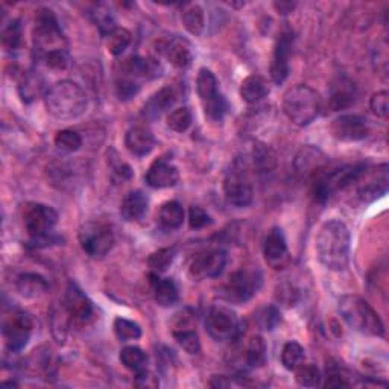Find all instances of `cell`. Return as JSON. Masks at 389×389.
Here are the masks:
<instances>
[{
  "instance_id": "obj_41",
  "label": "cell",
  "mask_w": 389,
  "mask_h": 389,
  "mask_svg": "<svg viewBox=\"0 0 389 389\" xmlns=\"http://www.w3.org/2000/svg\"><path fill=\"white\" fill-rule=\"evenodd\" d=\"M55 146L63 152L72 154L82 146V137L73 129H63L55 136Z\"/></svg>"
},
{
  "instance_id": "obj_40",
  "label": "cell",
  "mask_w": 389,
  "mask_h": 389,
  "mask_svg": "<svg viewBox=\"0 0 389 389\" xmlns=\"http://www.w3.org/2000/svg\"><path fill=\"white\" fill-rule=\"evenodd\" d=\"M116 336L122 342L136 341L142 336V327L134 321H129L127 318H116L113 324Z\"/></svg>"
},
{
  "instance_id": "obj_30",
  "label": "cell",
  "mask_w": 389,
  "mask_h": 389,
  "mask_svg": "<svg viewBox=\"0 0 389 389\" xmlns=\"http://www.w3.org/2000/svg\"><path fill=\"white\" fill-rule=\"evenodd\" d=\"M184 222V208L180 203L168 201L160 207L159 212V224L164 230H176L183 225Z\"/></svg>"
},
{
  "instance_id": "obj_20",
  "label": "cell",
  "mask_w": 389,
  "mask_h": 389,
  "mask_svg": "<svg viewBox=\"0 0 389 389\" xmlns=\"http://www.w3.org/2000/svg\"><path fill=\"white\" fill-rule=\"evenodd\" d=\"M327 157L315 146H304L297 154L294 166L295 172L302 178H314L324 171Z\"/></svg>"
},
{
  "instance_id": "obj_29",
  "label": "cell",
  "mask_w": 389,
  "mask_h": 389,
  "mask_svg": "<svg viewBox=\"0 0 389 389\" xmlns=\"http://www.w3.org/2000/svg\"><path fill=\"white\" fill-rule=\"evenodd\" d=\"M270 95V84L263 76L250 75L240 84V96L247 104H255Z\"/></svg>"
},
{
  "instance_id": "obj_44",
  "label": "cell",
  "mask_w": 389,
  "mask_h": 389,
  "mask_svg": "<svg viewBox=\"0 0 389 389\" xmlns=\"http://www.w3.org/2000/svg\"><path fill=\"white\" fill-rule=\"evenodd\" d=\"M23 41V32L18 20H11L2 31V44L6 50H17Z\"/></svg>"
},
{
  "instance_id": "obj_28",
  "label": "cell",
  "mask_w": 389,
  "mask_h": 389,
  "mask_svg": "<svg viewBox=\"0 0 389 389\" xmlns=\"http://www.w3.org/2000/svg\"><path fill=\"white\" fill-rule=\"evenodd\" d=\"M154 298L161 307H171L178 302V287L172 279H160V274H151Z\"/></svg>"
},
{
  "instance_id": "obj_39",
  "label": "cell",
  "mask_w": 389,
  "mask_h": 389,
  "mask_svg": "<svg viewBox=\"0 0 389 389\" xmlns=\"http://www.w3.org/2000/svg\"><path fill=\"white\" fill-rule=\"evenodd\" d=\"M306 359L304 348L299 346L298 342L291 341L284 343L282 351V363L287 371H295L299 365H302Z\"/></svg>"
},
{
  "instance_id": "obj_8",
  "label": "cell",
  "mask_w": 389,
  "mask_h": 389,
  "mask_svg": "<svg viewBox=\"0 0 389 389\" xmlns=\"http://www.w3.org/2000/svg\"><path fill=\"white\" fill-rule=\"evenodd\" d=\"M206 327L208 335L215 341L225 342L235 341L240 335L242 322L233 309L215 304L208 310L206 318Z\"/></svg>"
},
{
  "instance_id": "obj_7",
  "label": "cell",
  "mask_w": 389,
  "mask_h": 389,
  "mask_svg": "<svg viewBox=\"0 0 389 389\" xmlns=\"http://www.w3.org/2000/svg\"><path fill=\"white\" fill-rule=\"evenodd\" d=\"M82 251L92 259H102L114 247V233L104 222H87L78 233Z\"/></svg>"
},
{
  "instance_id": "obj_18",
  "label": "cell",
  "mask_w": 389,
  "mask_h": 389,
  "mask_svg": "<svg viewBox=\"0 0 389 389\" xmlns=\"http://www.w3.org/2000/svg\"><path fill=\"white\" fill-rule=\"evenodd\" d=\"M146 184L152 188H169L180 180V172L176 166L166 157L154 160L144 175Z\"/></svg>"
},
{
  "instance_id": "obj_56",
  "label": "cell",
  "mask_w": 389,
  "mask_h": 389,
  "mask_svg": "<svg viewBox=\"0 0 389 389\" xmlns=\"http://www.w3.org/2000/svg\"><path fill=\"white\" fill-rule=\"evenodd\" d=\"M134 386L137 388H146V389H155L160 386V380L159 377L155 375L152 371L143 368L140 371L136 373V377H134Z\"/></svg>"
},
{
  "instance_id": "obj_11",
  "label": "cell",
  "mask_w": 389,
  "mask_h": 389,
  "mask_svg": "<svg viewBox=\"0 0 389 389\" xmlns=\"http://www.w3.org/2000/svg\"><path fill=\"white\" fill-rule=\"evenodd\" d=\"M34 330V319L23 310H14L13 314L4 321V338L6 348L11 353H18L26 347Z\"/></svg>"
},
{
  "instance_id": "obj_32",
  "label": "cell",
  "mask_w": 389,
  "mask_h": 389,
  "mask_svg": "<svg viewBox=\"0 0 389 389\" xmlns=\"http://www.w3.org/2000/svg\"><path fill=\"white\" fill-rule=\"evenodd\" d=\"M196 92L199 99H201V104L212 101V99H215L219 95L218 80L210 69L207 68L199 69L198 78H196Z\"/></svg>"
},
{
  "instance_id": "obj_43",
  "label": "cell",
  "mask_w": 389,
  "mask_h": 389,
  "mask_svg": "<svg viewBox=\"0 0 389 389\" xmlns=\"http://www.w3.org/2000/svg\"><path fill=\"white\" fill-rule=\"evenodd\" d=\"M295 380L299 386L316 388L321 383V373L314 363H302L295 370Z\"/></svg>"
},
{
  "instance_id": "obj_14",
  "label": "cell",
  "mask_w": 389,
  "mask_h": 389,
  "mask_svg": "<svg viewBox=\"0 0 389 389\" xmlns=\"http://www.w3.org/2000/svg\"><path fill=\"white\" fill-rule=\"evenodd\" d=\"M262 277L254 271H236L228 277V282L224 286L225 298L233 303H243L257 292L260 287Z\"/></svg>"
},
{
  "instance_id": "obj_24",
  "label": "cell",
  "mask_w": 389,
  "mask_h": 389,
  "mask_svg": "<svg viewBox=\"0 0 389 389\" xmlns=\"http://www.w3.org/2000/svg\"><path fill=\"white\" fill-rule=\"evenodd\" d=\"M164 55L168 61L176 69H187L193 61V49L188 40L183 37H174L164 48Z\"/></svg>"
},
{
  "instance_id": "obj_16",
  "label": "cell",
  "mask_w": 389,
  "mask_h": 389,
  "mask_svg": "<svg viewBox=\"0 0 389 389\" xmlns=\"http://www.w3.org/2000/svg\"><path fill=\"white\" fill-rule=\"evenodd\" d=\"M294 46V34L284 31L275 43L274 57L271 63V78L277 85H282L289 76V58Z\"/></svg>"
},
{
  "instance_id": "obj_25",
  "label": "cell",
  "mask_w": 389,
  "mask_h": 389,
  "mask_svg": "<svg viewBox=\"0 0 389 389\" xmlns=\"http://www.w3.org/2000/svg\"><path fill=\"white\" fill-rule=\"evenodd\" d=\"M44 88H46V80L38 70H28L21 75L18 82V95L25 104L34 102L37 97L44 93Z\"/></svg>"
},
{
  "instance_id": "obj_46",
  "label": "cell",
  "mask_w": 389,
  "mask_h": 389,
  "mask_svg": "<svg viewBox=\"0 0 389 389\" xmlns=\"http://www.w3.org/2000/svg\"><path fill=\"white\" fill-rule=\"evenodd\" d=\"M172 336L178 343H180V347L188 354H196L201 350V342H199V336L195 329L174 330Z\"/></svg>"
},
{
  "instance_id": "obj_17",
  "label": "cell",
  "mask_w": 389,
  "mask_h": 389,
  "mask_svg": "<svg viewBox=\"0 0 389 389\" xmlns=\"http://www.w3.org/2000/svg\"><path fill=\"white\" fill-rule=\"evenodd\" d=\"M358 99V87L347 76H339L329 88L327 107L330 111H341L350 108Z\"/></svg>"
},
{
  "instance_id": "obj_4",
  "label": "cell",
  "mask_w": 389,
  "mask_h": 389,
  "mask_svg": "<svg viewBox=\"0 0 389 389\" xmlns=\"http://www.w3.org/2000/svg\"><path fill=\"white\" fill-rule=\"evenodd\" d=\"M322 107L321 96L309 85H295L283 96V111L297 127H307L318 117Z\"/></svg>"
},
{
  "instance_id": "obj_53",
  "label": "cell",
  "mask_w": 389,
  "mask_h": 389,
  "mask_svg": "<svg viewBox=\"0 0 389 389\" xmlns=\"http://www.w3.org/2000/svg\"><path fill=\"white\" fill-rule=\"evenodd\" d=\"M41 60L44 61V64H46L49 69L57 70V72L65 70L70 64V58H69L68 50H57V52L48 53L46 57H43Z\"/></svg>"
},
{
  "instance_id": "obj_58",
  "label": "cell",
  "mask_w": 389,
  "mask_h": 389,
  "mask_svg": "<svg viewBox=\"0 0 389 389\" xmlns=\"http://www.w3.org/2000/svg\"><path fill=\"white\" fill-rule=\"evenodd\" d=\"M210 386L212 388H228V386H231V382L227 380V377H224V375H215L212 382H210Z\"/></svg>"
},
{
  "instance_id": "obj_1",
  "label": "cell",
  "mask_w": 389,
  "mask_h": 389,
  "mask_svg": "<svg viewBox=\"0 0 389 389\" xmlns=\"http://www.w3.org/2000/svg\"><path fill=\"white\" fill-rule=\"evenodd\" d=\"M351 236L341 220H329L316 236V254L319 262L330 271H343L350 260Z\"/></svg>"
},
{
  "instance_id": "obj_38",
  "label": "cell",
  "mask_w": 389,
  "mask_h": 389,
  "mask_svg": "<svg viewBox=\"0 0 389 389\" xmlns=\"http://www.w3.org/2000/svg\"><path fill=\"white\" fill-rule=\"evenodd\" d=\"M119 359H120L122 365H124L127 370L137 373V371L143 370L144 366H146L148 356L142 348L134 347V346H129V347L122 348Z\"/></svg>"
},
{
  "instance_id": "obj_42",
  "label": "cell",
  "mask_w": 389,
  "mask_h": 389,
  "mask_svg": "<svg viewBox=\"0 0 389 389\" xmlns=\"http://www.w3.org/2000/svg\"><path fill=\"white\" fill-rule=\"evenodd\" d=\"M274 295H275V302L279 303L280 306H283V307H287V309L297 306L298 302H299V298H302L298 289L289 282H282V283L277 284Z\"/></svg>"
},
{
  "instance_id": "obj_55",
  "label": "cell",
  "mask_w": 389,
  "mask_h": 389,
  "mask_svg": "<svg viewBox=\"0 0 389 389\" xmlns=\"http://www.w3.org/2000/svg\"><path fill=\"white\" fill-rule=\"evenodd\" d=\"M388 92L382 90V92H377L373 95L371 101H370V108L373 111V114L377 116V117H382V119H386L388 117V113H389V105H388Z\"/></svg>"
},
{
  "instance_id": "obj_22",
  "label": "cell",
  "mask_w": 389,
  "mask_h": 389,
  "mask_svg": "<svg viewBox=\"0 0 389 389\" xmlns=\"http://www.w3.org/2000/svg\"><path fill=\"white\" fill-rule=\"evenodd\" d=\"M176 99H178V95L175 92V88L171 85H166L149 97V101L143 107L142 114L148 120L160 119L163 113H166V111L174 107Z\"/></svg>"
},
{
  "instance_id": "obj_51",
  "label": "cell",
  "mask_w": 389,
  "mask_h": 389,
  "mask_svg": "<svg viewBox=\"0 0 389 389\" xmlns=\"http://www.w3.org/2000/svg\"><path fill=\"white\" fill-rule=\"evenodd\" d=\"M108 166H110L111 172H113V176L117 178V180L127 181L132 178V169L129 168V164L122 161L117 152L113 149L108 152Z\"/></svg>"
},
{
  "instance_id": "obj_21",
  "label": "cell",
  "mask_w": 389,
  "mask_h": 389,
  "mask_svg": "<svg viewBox=\"0 0 389 389\" xmlns=\"http://www.w3.org/2000/svg\"><path fill=\"white\" fill-rule=\"evenodd\" d=\"M265 260L274 270H282L287 263V243L280 228H272L263 243Z\"/></svg>"
},
{
  "instance_id": "obj_48",
  "label": "cell",
  "mask_w": 389,
  "mask_h": 389,
  "mask_svg": "<svg viewBox=\"0 0 389 389\" xmlns=\"http://www.w3.org/2000/svg\"><path fill=\"white\" fill-rule=\"evenodd\" d=\"M140 82L137 80H132L129 76L119 75L116 80V96L120 101H129L140 92Z\"/></svg>"
},
{
  "instance_id": "obj_6",
  "label": "cell",
  "mask_w": 389,
  "mask_h": 389,
  "mask_svg": "<svg viewBox=\"0 0 389 389\" xmlns=\"http://www.w3.org/2000/svg\"><path fill=\"white\" fill-rule=\"evenodd\" d=\"M366 169V164L356 163L347 164L342 168L333 169L330 172L322 171L314 178V196L318 203H326L333 195L346 191L350 186H354L358 178Z\"/></svg>"
},
{
  "instance_id": "obj_2",
  "label": "cell",
  "mask_w": 389,
  "mask_h": 389,
  "mask_svg": "<svg viewBox=\"0 0 389 389\" xmlns=\"http://www.w3.org/2000/svg\"><path fill=\"white\" fill-rule=\"evenodd\" d=\"M44 105L48 113L57 120H75L87 111L88 97L80 84L64 80L53 84L46 92Z\"/></svg>"
},
{
  "instance_id": "obj_34",
  "label": "cell",
  "mask_w": 389,
  "mask_h": 389,
  "mask_svg": "<svg viewBox=\"0 0 389 389\" xmlns=\"http://www.w3.org/2000/svg\"><path fill=\"white\" fill-rule=\"evenodd\" d=\"M50 329H52V335L57 339L58 343H64L65 338H68V331H69V312L65 310L64 304L63 307H53L50 310Z\"/></svg>"
},
{
  "instance_id": "obj_31",
  "label": "cell",
  "mask_w": 389,
  "mask_h": 389,
  "mask_svg": "<svg viewBox=\"0 0 389 389\" xmlns=\"http://www.w3.org/2000/svg\"><path fill=\"white\" fill-rule=\"evenodd\" d=\"M252 159H254V169L257 171L260 176H270L274 172L277 160H275L274 151L270 146H266V144L263 143L255 144L252 151Z\"/></svg>"
},
{
  "instance_id": "obj_54",
  "label": "cell",
  "mask_w": 389,
  "mask_h": 389,
  "mask_svg": "<svg viewBox=\"0 0 389 389\" xmlns=\"http://www.w3.org/2000/svg\"><path fill=\"white\" fill-rule=\"evenodd\" d=\"M212 218L206 212L204 208L198 207V206H192L191 210H188V225H191L192 230H201L208 227L212 224Z\"/></svg>"
},
{
  "instance_id": "obj_33",
  "label": "cell",
  "mask_w": 389,
  "mask_h": 389,
  "mask_svg": "<svg viewBox=\"0 0 389 389\" xmlns=\"http://www.w3.org/2000/svg\"><path fill=\"white\" fill-rule=\"evenodd\" d=\"M183 23L192 36H201L206 28L204 9L199 5H188L183 13Z\"/></svg>"
},
{
  "instance_id": "obj_57",
  "label": "cell",
  "mask_w": 389,
  "mask_h": 389,
  "mask_svg": "<svg viewBox=\"0 0 389 389\" xmlns=\"http://www.w3.org/2000/svg\"><path fill=\"white\" fill-rule=\"evenodd\" d=\"M274 8L277 9V13L279 14H291L292 11L297 8V2H275Z\"/></svg>"
},
{
  "instance_id": "obj_13",
  "label": "cell",
  "mask_w": 389,
  "mask_h": 389,
  "mask_svg": "<svg viewBox=\"0 0 389 389\" xmlns=\"http://www.w3.org/2000/svg\"><path fill=\"white\" fill-rule=\"evenodd\" d=\"M227 266V252L224 250H210L196 254L188 263V274L195 280L219 277Z\"/></svg>"
},
{
  "instance_id": "obj_10",
  "label": "cell",
  "mask_w": 389,
  "mask_h": 389,
  "mask_svg": "<svg viewBox=\"0 0 389 389\" xmlns=\"http://www.w3.org/2000/svg\"><path fill=\"white\" fill-rule=\"evenodd\" d=\"M224 193L227 201L236 207H247L252 203V186L245 166L235 161L224 180Z\"/></svg>"
},
{
  "instance_id": "obj_27",
  "label": "cell",
  "mask_w": 389,
  "mask_h": 389,
  "mask_svg": "<svg viewBox=\"0 0 389 389\" xmlns=\"http://www.w3.org/2000/svg\"><path fill=\"white\" fill-rule=\"evenodd\" d=\"M16 287L21 297L25 298H40L49 291V283L43 275L36 272H25L17 277Z\"/></svg>"
},
{
  "instance_id": "obj_47",
  "label": "cell",
  "mask_w": 389,
  "mask_h": 389,
  "mask_svg": "<svg viewBox=\"0 0 389 389\" xmlns=\"http://www.w3.org/2000/svg\"><path fill=\"white\" fill-rule=\"evenodd\" d=\"M175 254H176L175 248H161L159 251L152 252L148 259L149 268L152 270V272L163 274V272L168 271L171 263L175 259Z\"/></svg>"
},
{
  "instance_id": "obj_59",
  "label": "cell",
  "mask_w": 389,
  "mask_h": 389,
  "mask_svg": "<svg viewBox=\"0 0 389 389\" xmlns=\"http://www.w3.org/2000/svg\"><path fill=\"white\" fill-rule=\"evenodd\" d=\"M2 386H17V383L16 382H4Z\"/></svg>"
},
{
  "instance_id": "obj_36",
  "label": "cell",
  "mask_w": 389,
  "mask_h": 389,
  "mask_svg": "<svg viewBox=\"0 0 389 389\" xmlns=\"http://www.w3.org/2000/svg\"><path fill=\"white\" fill-rule=\"evenodd\" d=\"M131 40H132L131 32L127 28L117 26L105 37V44H107V49L111 55L119 57V55L124 53L125 49L129 46Z\"/></svg>"
},
{
  "instance_id": "obj_23",
  "label": "cell",
  "mask_w": 389,
  "mask_h": 389,
  "mask_svg": "<svg viewBox=\"0 0 389 389\" xmlns=\"http://www.w3.org/2000/svg\"><path fill=\"white\" fill-rule=\"evenodd\" d=\"M125 146L134 157H144L155 148V137L144 127H132L125 134Z\"/></svg>"
},
{
  "instance_id": "obj_52",
  "label": "cell",
  "mask_w": 389,
  "mask_h": 389,
  "mask_svg": "<svg viewBox=\"0 0 389 389\" xmlns=\"http://www.w3.org/2000/svg\"><path fill=\"white\" fill-rule=\"evenodd\" d=\"M326 388H348L351 383L348 382L347 374L339 368V365H327V375H326Z\"/></svg>"
},
{
  "instance_id": "obj_12",
  "label": "cell",
  "mask_w": 389,
  "mask_h": 389,
  "mask_svg": "<svg viewBox=\"0 0 389 389\" xmlns=\"http://www.w3.org/2000/svg\"><path fill=\"white\" fill-rule=\"evenodd\" d=\"M388 164H382L377 169H368L366 166L354 186L358 188V198L362 203H373L388 192Z\"/></svg>"
},
{
  "instance_id": "obj_15",
  "label": "cell",
  "mask_w": 389,
  "mask_h": 389,
  "mask_svg": "<svg viewBox=\"0 0 389 389\" xmlns=\"http://www.w3.org/2000/svg\"><path fill=\"white\" fill-rule=\"evenodd\" d=\"M331 136L341 142H359L370 134L368 122L359 114H342L331 122Z\"/></svg>"
},
{
  "instance_id": "obj_37",
  "label": "cell",
  "mask_w": 389,
  "mask_h": 389,
  "mask_svg": "<svg viewBox=\"0 0 389 389\" xmlns=\"http://www.w3.org/2000/svg\"><path fill=\"white\" fill-rule=\"evenodd\" d=\"M245 362L251 368H260L266 363V343L262 336L255 335L248 341L245 350Z\"/></svg>"
},
{
  "instance_id": "obj_45",
  "label": "cell",
  "mask_w": 389,
  "mask_h": 389,
  "mask_svg": "<svg viewBox=\"0 0 389 389\" xmlns=\"http://www.w3.org/2000/svg\"><path fill=\"white\" fill-rule=\"evenodd\" d=\"M192 111L188 107L175 108L168 114V127L175 132H184L192 125Z\"/></svg>"
},
{
  "instance_id": "obj_49",
  "label": "cell",
  "mask_w": 389,
  "mask_h": 389,
  "mask_svg": "<svg viewBox=\"0 0 389 389\" xmlns=\"http://www.w3.org/2000/svg\"><path fill=\"white\" fill-rule=\"evenodd\" d=\"M92 16L96 26L99 28V31H101V34L104 37H107L111 31L117 28L113 13H111V11L104 5H97L96 9L92 13Z\"/></svg>"
},
{
  "instance_id": "obj_35",
  "label": "cell",
  "mask_w": 389,
  "mask_h": 389,
  "mask_svg": "<svg viewBox=\"0 0 389 389\" xmlns=\"http://www.w3.org/2000/svg\"><path fill=\"white\" fill-rule=\"evenodd\" d=\"M254 321L263 331H272L282 322V314L277 306L266 304L254 314Z\"/></svg>"
},
{
  "instance_id": "obj_9",
  "label": "cell",
  "mask_w": 389,
  "mask_h": 389,
  "mask_svg": "<svg viewBox=\"0 0 389 389\" xmlns=\"http://www.w3.org/2000/svg\"><path fill=\"white\" fill-rule=\"evenodd\" d=\"M58 222V213L49 206L32 204L26 207L23 224L28 236L36 243L48 242L49 235Z\"/></svg>"
},
{
  "instance_id": "obj_5",
  "label": "cell",
  "mask_w": 389,
  "mask_h": 389,
  "mask_svg": "<svg viewBox=\"0 0 389 389\" xmlns=\"http://www.w3.org/2000/svg\"><path fill=\"white\" fill-rule=\"evenodd\" d=\"M32 43H34V49L40 58L57 50H68V40L63 34L53 11L48 8L37 11L36 26L32 31Z\"/></svg>"
},
{
  "instance_id": "obj_50",
  "label": "cell",
  "mask_w": 389,
  "mask_h": 389,
  "mask_svg": "<svg viewBox=\"0 0 389 389\" xmlns=\"http://www.w3.org/2000/svg\"><path fill=\"white\" fill-rule=\"evenodd\" d=\"M203 108L206 117L210 122H222V119L225 117L228 111V104L225 101V97L219 93L215 99H212V101L203 104Z\"/></svg>"
},
{
  "instance_id": "obj_26",
  "label": "cell",
  "mask_w": 389,
  "mask_h": 389,
  "mask_svg": "<svg viewBox=\"0 0 389 389\" xmlns=\"http://www.w3.org/2000/svg\"><path fill=\"white\" fill-rule=\"evenodd\" d=\"M149 199L142 191L129 192L120 204V215L128 222H137L148 213Z\"/></svg>"
},
{
  "instance_id": "obj_3",
  "label": "cell",
  "mask_w": 389,
  "mask_h": 389,
  "mask_svg": "<svg viewBox=\"0 0 389 389\" xmlns=\"http://www.w3.org/2000/svg\"><path fill=\"white\" fill-rule=\"evenodd\" d=\"M339 314L347 324L359 333L370 336H383L385 326L379 314L359 295H343L339 299Z\"/></svg>"
},
{
  "instance_id": "obj_19",
  "label": "cell",
  "mask_w": 389,
  "mask_h": 389,
  "mask_svg": "<svg viewBox=\"0 0 389 389\" xmlns=\"http://www.w3.org/2000/svg\"><path fill=\"white\" fill-rule=\"evenodd\" d=\"M64 307L72 319L76 322H85L93 315V303L81 291V287L70 282L64 295Z\"/></svg>"
}]
</instances>
